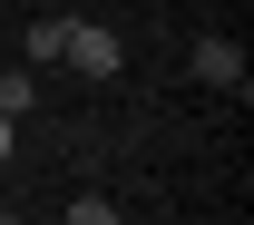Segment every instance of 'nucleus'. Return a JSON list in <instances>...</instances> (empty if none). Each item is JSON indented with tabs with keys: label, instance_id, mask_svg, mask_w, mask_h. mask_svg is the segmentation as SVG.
I'll use <instances>...</instances> for the list:
<instances>
[{
	"label": "nucleus",
	"instance_id": "obj_1",
	"mask_svg": "<svg viewBox=\"0 0 254 225\" xmlns=\"http://www.w3.org/2000/svg\"><path fill=\"white\" fill-rule=\"evenodd\" d=\"M59 59L78 69V78H118V69H127V39L108 30V20H68V30H59Z\"/></svg>",
	"mask_w": 254,
	"mask_h": 225
},
{
	"label": "nucleus",
	"instance_id": "obj_2",
	"mask_svg": "<svg viewBox=\"0 0 254 225\" xmlns=\"http://www.w3.org/2000/svg\"><path fill=\"white\" fill-rule=\"evenodd\" d=\"M195 78L205 88H245V49L235 39H195Z\"/></svg>",
	"mask_w": 254,
	"mask_h": 225
},
{
	"label": "nucleus",
	"instance_id": "obj_3",
	"mask_svg": "<svg viewBox=\"0 0 254 225\" xmlns=\"http://www.w3.org/2000/svg\"><path fill=\"white\" fill-rule=\"evenodd\" d=\"M30 108H39V78L10 69V78H0V118H30Z\"/></svg>",
	"mask_w": 254,
	"mask_h": 225
},
{
	"label": "nucleus",
	"instance_id": "obj_4",
	"mask_svg": "<svg viewBox=\"0 0 254 225\" xmlns=\"http://www.w3.org/2000/svg\"><path fill=\"white\" fill-rule=\"evenodd\" d=\"M59 30H68V20H30V30H20V49H30V69H49V59H59Z\"/></svg>",
	"mask_w": 254,
	"mask_h": 225
},
{
	"label": "nucleus",
	"instance_id": "obj_5",
	"mask_svg": "<svg viewBox=\"0 0 254 225\" xmlns=\"http://www.w3.org/2000/svg\"><path fill=\"white\" fill-rule=\"evenodd\" d=\"M68 225H118V206H108V196H78V206H68Z\"/></svg>",
	"mask_w": 254,
	"mask_h": 225
},
{
	"label": "nucleus",
	"instance_id": "obj_6",
	"mask_svg": "<svg viewBox=\"0 0 254 225\" xmlns=\"http://www.w3.org/2000/svg\"><path fill=\"white\" fill-rule=\"evenodd\" d=\"M10 147H20V118H0V166H10Z\"/></svg>",
	"mask_w": 254,
	"mask_h": 225
},
{
	"label": "nucleus",
	"instance_id": "obj_7",
	"mask_svg": "<svg viewBox=\"0 0 254 225\" xmlns=\"http://www.w3.org/2000/svg\"><path fill=\"white\" fill-rule=\"evenodd\" d=\"M0 225H30V216H10V206H0Z\"/></svg>",
	"mask_w": 254,
	"mask_h": 225
}]
</instances>
